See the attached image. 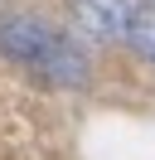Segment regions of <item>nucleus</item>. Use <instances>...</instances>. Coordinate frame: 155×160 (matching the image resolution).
<instances>
[{
	"label": "nucleus",
	"instance_id": "obj_3",
	"mask_svg": "<svg viewBox=\"0 0 155 160\" xmlns=\"http://www.w3.org/2000/svg\"><path fill=\"white\" fill-rule=\"evenodd\" d=\"M126 44H131L141 58L155 63V0H136L131 24H126Z\"/></svg>",
	"mask_w": 155,
	"mask_h": 160
},
{
	"label": "nucleus",
	"instance_id": "obj_2",
	"mask_svg": "<svg viewBox=\"0 0 155 160\" xmlns=\"http://www.w3.org/2000/svg\"><path fill=\"white\" fill-rule=\"evenodd\" d=\"M136 0H73V15L92 39H126Z\"/></svg>",
	"mask_w": 155,
	"mask_h": 160
},
{
	"label": "nucleus",
	"instance_id": "obj_1",
	"mask_svg": "<svg viewBox=\"0 0 155 160\" xmlns=\"http://www.w3.org/2000/svg\"><path fill=\"white\" fill-rule=\"evenodd\" d=\"M0 49L19 63L44 68L53 82H82V58L73 53V44L63 34H53L48 24H39V20H24V15L5 20L0 24Z\"/></svg>",
	"mask_w": 155,
	"mask_h": 160
}]
</instances>
